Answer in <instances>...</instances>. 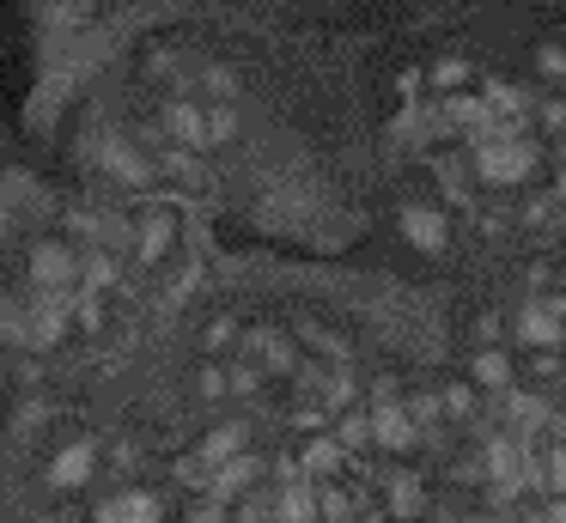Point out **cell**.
Wrapping results in <instances>:
<instances>
[{
  "mask_svg": "<svg viewBox=\"0 0 566 523\" xmlns=\"http://www.w3.org/2000/svg\"><path fill=\"white\" fill-rule=\"evenodd\" d=\"M536 165V146L517 134H475V170L488 182H524Z\"/></svg>",
  "mask_w": 566,
  "mask_h": 523,
  "instance_id": "6da1fadb",
  "label": "cell"
},
{
  "mask_svg": "<svg viewBox=\"0 0 566 523\" xmlns=\"http://www.w3.org/2000/svg\"><path fill=\"white\" fill-rule=\"evenodd\" d=\"M31 286H43V292H55V299H62V292H74L80 286V255L67 250V243H38V250H31Z\"/></svg>",
  "mask_w": 566,
  "mask_h": 523,
  "instance_id": "7a4b0ae2",
  "label": "cell"
},
{
  "mask_svg": "<svg viewBox=\"0 0 566 523\" xmlns=\"http://www.w3.org/2000/svg\"><path fill=\"white\" fill-rule=\"evenodd\" d=\"M512 335L524 341V347H536V353H554V341H560V299H554V292L530 299L524 311L512 316Z\"/></svg>",
  "mask_w": 566,
  "mask_h": 523,
  "instance_id": "3957f363",
  "label": "cell"
},
{
  "mask_svg": "<svg viewBox=\"0 0 566 523\" xmlns=\"http://www.w3.org/2000/svg\"><path fill=\"white\" fill-rule=\"evenodd\" d=\"M402 238L415 243V250L439 255L444 243H451V226H444V213L432 201H402Z\"/></svg>",
  "mask_w": 566,
  "mask_h": 523,
  "instance_id": "277c9868",
  "label": "cell"
},
{
  "mask_svg": "<svg viewBox=\"0 0 566 523\" xmlns=\"http://www.w3.org/2000/svg\"><path fill=\"white\" fill-rule=\"evenodd\" d=\"M269 523H317V487L286 474L281 487L269 493Z\"/></svg>",
  "mask_w": 566,
  "mask_h": 523,
  "instance_id": "5b68a950",
  "label": "cell"
},
{
  "mask_svg": "<svg viewBox=\"0 0 566 523\" xmlns=\"http://www.w3.org/2000/svg\"><path fill=\"white\" fill-rule=\"evenodd\" d=\"M159 517H165V505L147 487H128V493H116L98 505V523H159Z\"/></svg>",
  "mask_w": 566,
  "mask_h": 523,
  "instance_id": "8992f818",
  "label": "cell"
},
{
  "mask_svg": "<svg viewBox=\"0 0 566 523\" xmlns=\"http://www.w3.org/2000/svg\"><path fill=\"white\" fill-rule=\"evenodd\" d=\"M244 347L256 353V372H281V377L298 372V347H293L286 335H274V328H250Z\"/></svg>",
  "mask_w": 566,
  "mask_h": 523,
  "instance_id": "52a82bcc",
  "label": "cell"
},
{
  "mask_svg": "<svg viewBox=\"0 0 566 523\" xmlns=\"http://www.w3.org/2000/svg\"><path fill=\"white\" fill-rule=\"evenodd\" d=\"M165 134H171V140H184L189 153H196V146H208V109L189 104V97H171V104H165Z\"/></svg>",
  "mask_w": 566,
  "mask_h": 523,
  "instance_id": "ba28073f",
  "label": "cell"
},
{
  "mask_svg": "<svg viewBox=\"0 0 566 523\" xmlns=\"http://www.w3.org/2000/svg\"><path fill=\"white\" fill-rule=\"evenodd\" d=\"M92 469H98V444H92V438H74V444H62V450H55L50 481H55V487H80Z\"/></svg>",
  "mask_w": 566,
  "mask_h": 523,
  "instance_id": "9c48e42d",
  "label": "cell"
},
{
  "mask_svg": "<svg viewBox=\"0 0 566 523\" xmlns=\"http://www.w3.org/2000/svg\"><path fill=\"white\" fill-rule=\"evenodd\" d=\"M244 450H250V426H244V420H232V426H220V432H208V438H201V450H196V457L208 462V469H226V462H238Z\"/></svg>",
  "mask_w": 566,
  "mask_h": 523,
  "instance_id": "30bf717a",
  "label": "cell"
},
{
  "mask_svg": "<svg viewBox=\"0 0 566 523\" xmlns=\"http://www.w3.org/2000/svg\"><path fill=\"white\" fill-rule=\"evenodd\" d=\"M171 226H177V213L153 207V213L140 219V231H135V262H159V255H165V243H171Z\"/></svg>",
  "mask_w": 566,
  "mask_h": 523,
  "instance_id": "8fae6325",
  "label": "cell"
},
{
  "mask_svg": "<svg viewBox=\"0 0 566 523\" xmlns=\"http://www.w3.org/2000/svg\"><path fill=\"white\" fill-rule=\"evenodd\" d=\"M384 499H390L396 517H415V511L427 505V493H420V481H415L408 469H390V474H384Z\"/></svg>",
  "mask_w": 566,
  "mask_h": 523,
  "instance_id": "7c38bea8",
  "label": "cell"
},
{
  "mask_svg": "<svg viewBox=\"0 0 566 523\" xmlns=\"http://www.w3.org/2000/svg\"><path fill=\"white\" fill-rule=\"evenodd\" d=\"M469 372H475V384H488V389H512V384H517L512 359H505L500 347H481L475 359H469Z\"/></svg>",
  "mask_w": 566,
  "mask_h": 523,
  "instance_id": "4fadbf2b",
  "label": "cell"
},
{
  "mask_svg": "<svg viewBox=\"0 0 566 523\" xmlns=\"http://www.w3.org/2000/svg\"><path fill=\"white\" fill-rule=\"evenodd\" d=\"M104 165H111V177H123V182H147V177H153V170H147V153H140V146H123V140L104 146Z\"/></svg>",
  "mask_w": 566,
  "mask_h": 523,
  "instance_id": "5bb4252c",
  "label": "cell"
},
{
  "mask_svg": "<svg viewBox=\"0 0 566 523\" xmlns=\"http://www.w3.org/2000/svg\"><path fill=\"white\" fill-rule=\"evenodd\" d=\"M439 414L463 426V420H475V414H481V396H475L469 384H444V389H439Z\"/></svg>",
  "mask_w": 566,
  "mask_h": 523,
  "instance_id": "9a60e30c",
  "label": "cell"
},
{
  "mask_svg": "<svg viewBox=\"0 0 566 523\" xmlns=\"http://www.w3.org/2000/svg\"><path fill=\"white\" fill-rule=\"evenodd\" d=\"M439 189H444V201L451 207H469V170H463V158H439Z\"/></svg>",
  "mask_w": 566,
  "mask_h": 523,
  "instance_id": "2e32d148",
  "label": "cell"
},
{
  "mask_svg": "<svg viewBox=\"0 0 566 523\" xmlns=\"http://www.w3.org/2000/svg\"><path fill=\"white\" fill-rule=\"evenodd\" d=\"M256 384H262V372H256L250 359H226L220 389H232V396H256Z\"/></svg>",
  "mask_w": 566,
  "mask_h": 523,
  "instance_id": "e0dca14e",
  "label": "cell"
},
{
  "mask_svg": "<svg viewBox=\"0 0 566 523\" xmlns=\"http://www.w3.org/2000/svg\"><path fill=\"white\" fill-rule=\"evenodd\" d=\"M342 444H335V438H311V444H305V469L311 474H335V469H342Z\"/></svg>",
  "mask_w": 566,
  "mask_h": 523,
  "instance_id": "ac0fdd59",
  "label": "cell"
},
{
  "mask_svg": "<svg viewBox=\"0 0 566 523\" xmlns=\"http://www.w3.org/2000/svg\"><path fill=\"white\" fill-rule=\"evenodd\" d=\"M335 444H342V457H359V450L371 444V432H366V414H347V420H342V432H335Z\"/></svg>",
  "mask_w": 566,
  "mask_h": 523,
  "instance_id": "d6986e66",
  "label": "cell"
},
{
  "mask_svg": "<svg viewBox=\"0 0 566 523\" xmlns=\"http://www.w3.org/2000/svg\"><path fill=\"white\" fill-rule=\"evenodd\" d=\"M463 80H469V61H457V55H444L439 67H432V85H439V92H457Z\"/></svg>",
  "mask_w": 566,
  "mask_h": 523,
  "instance_id": "ffe728a7",
  "label": "cell"
},
{
  "mask_svg": "<svg viewBox=\"0 0 566 523\" xmlns=\"http://www.w3.org/2000/svg\"><path fill=\"white\" fill-rule=\"evenodd\" d=\"M536 73H542L548 85L566 73V55H560V43H542V49H536Z\"/></svg>",
  "mask_w": 566,
  "mask_h": 523,
  "instance_id": "44dd1931",
  "label": "cell"
},
{
  "mask_svg": "<svg viewBox=\"0 0 566 523\" xmlns=\"http://www.w3.org/2000/svg\"><path fill=\"white\" fill-rule=\"evenodd\" d=\"M232 335H238V323H232V316H213V323H208V335H201V347H208V353H220V347H232Z\"/></svg>",
  "mask_w": 566,
  "mask_h": 523,
  "instance_id": "7402d4cb",
  "label": "cell"
},
{
  "mask_svg": "<svg viewBox=\"0 0 566 523\" xmlns=\"http://www.w3.org/2000/svg\"><path fill=\"white\" fill-rule=\"evenodd\" d=\"M208 92L213 97H238V73L232 67H208Z\"/></svg>",
  "mask_w": 566,
  "mask_h": 523,
  "instance_id": "603a6c76",
  "label": "cell"
},
{
  "mask_svg": "<svg viewBox=\"0 0 566 523\" xmlns=\"http://www.w3.org/2000/svg\"><path fill=\"white\" fill-rule=\"evenodd\" d=\"M62 323H67L62 304H43V316H38V341H55V335H62Z\"/></svg>",
  "mask_w": 566,
  "mask_h": 523,
  "instance_id": "cb8c5ba5",
  "label": "cell"
},
{
  "mask_svg": "<svg viewBox=\"0 0 566 523\" xmlns=\"http://www.w3.org/2000/svg\"><path fill=\"white\" fill-rule=\"evenodd\" d=\"M238 523H269V499H262V493L238 499Z\"/></svg>",
  "mask_w": 566,
  "mask_h": 523,
  "instance_id": "d4e9b609",
  "label": "cell"
},
{
  "mask_svg": "<svg viewBox=\"0 0 566 523\" xmlns=\"http://www.w3.org/2000/svg\"><path fill=\"white\" fill-rule=\"evenodd\" d=\"M536 122H542V128H560V122H566V109H560V97H542V104H536Z\"/></svg>",
  "mask_w": 566,
  "mask_h": 523,
  "instance_id": "484cf974",
  "label": "cell"
},
{
  "mask_svg": "<svg viewBox=\"0 0 566 523\" xmlns=\"http://www.w3.org/2000/svg\"><path fill=\"white\" fill-rule=\"evenodd\" d=\"M189 523H232V517H226L220 505H201V511H196V517H189Z\"/></svg>",
  "mask_w": 566,
  "mask_h": 523,
  "instance_id": "4316f807",
  "label": "cell"
},
{
  "mask_svg": "<svg viewBox=\"0 0 566 523\" xmlns=\"http://www.w3.org/2000/svg\"><path fill=\"white\" fill-rule=\"evenodd\" d=\"M475 523H505V517H500V511H493V517H475Z\"/></svg>",
  "mask_w": 566,
  "mask_h": 523,
  "instance_id": "83f0119b",
  "label": "cell"
}]
</instances>
